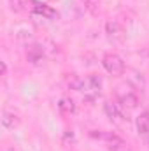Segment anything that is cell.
<instances>
[{
	"instance_id": "cell-4",
	"label": "cell",
	"mask_w": 149,
	"mask_h": 151,
	"mask_svg": "<svg viewBox=\"0 0 149 151\" xmlns=\"http://www.w3.org/2000/svg\"><path fill=\"white\" fill-rule=\"evenodd\" d=\"M100 139L107 144V148L111 151H128V144L114 132H102Z\"/></svg>"
},
{
	"instance_id": "cell-11",
	"label": "cell",
	"mask_w": 149,
	"mask_h": 151,
	"mask_svg": "<svg viewBox=\"0 0 149 151\" xmlns=\"http://www.w3.org/2000/svg\"><path fill=\"white\" fill-rule=\"evenodd\" d=\"M58 109L63 114H72L75 111L74 100H72V99H62V100L58 102Z\"/></svg>"
},
{
	"instance_id": "cell-14",
	"label": "cell",
	"mask_w": 149,
	"mask_h": 151,
	"mask_svg": "<svg viewBox=\"0 0 149 151\" xmlns=\"http://www.w3.org/2000/svg\"><path fill=\"white\" fill-rule=\"evenodd\" d=\"M86 4H88V7H90L93 12H97V5L100 4V0H86Z\"/></svg>"
},
{
	"instance_id": "cell-15",
	"label": "cell",
	"mask_w": 149,
	"mask_h": 151,
	"mask_svg": "<svg viewBox=\"0 0 149 151\" xmlns=\"http://www.w3.org/2000/svg\"><path fill=\"white\" fill-rule=\"evenodd\" d=\"M7 72V65H5V62H2V76H5Z\"/></svg>"
},
{
	"instance_id": "cell-10",
	"label": "cell",
	"mask_w": 149,
	"mask_h": 151,
	"mask_svg": "<svg viewBox=\"0 0 149 151\" xmlns=\"http://www.w3.org/2000/svg\"><path fill=\"white\" fill-rule=\"evenodd\" d=\"M135 125H137V132L140 134V135H149V113H142L139 118H137V121H135Z\"/></svg>"
},
{
	"instance_id": "cell-2",
	"label": "cell",
	"mask_w": 149,
	"mask_h": 151,
	"mask_svg": "<svg viewBox=\"0 0 149 151\" xmlns=\"http://www.w3.org/2000/svg\"><path fill=\"white\" fill-rule=\"evenodd\" d=\"M100 88H102L100 77H97V76H88V77L81 79L77 91H81L88 100H95V99L100 95Z\"/></svg>"
},
{
	"instance_id": "cell-6",
	"label": "cell",
	"mask_w": 149,
	"mask_h": 151,
	"mask_svg": "<svg viewBox=\"0 0 149 151\" xmlns=\"http://www.w3.org/2000/svg\"><path fill=\"white\" fill-rule=\"evenodd\" d=\"M27 60H28L30 63H34V65L40 63V62L44 60V49H42V46H39V44L28 46V47H27Z\"/></svg>"
},
{
	"instance_id": "cell-8",
	"label": "cell",
	"mask_w": 149,
	"mask_h": 151,
	"mask_svg": "<svg viewBox=\"0 0 149 151\" xmlns=\"http://www.w3.org/2000/svg\"><path fill=\"white\" fill-rule=\"evenodd\" d=\"M104 113H105V116H107L109 119H112V121H121V118H123L119 106L114 104V102H105V104H104Z\"/></svg>"
},
{
	"instance_id": "cell-13",
	"label": "cell",
	"mask_w": 149,
	"mask_h": 151,
	"mask_svg": "<svg viewBox=\"0 0 149 151\" xmlns=\"http://www.w3.org/2000/svg\"><path fill=\"white\" fill-rule=\"evenodd\" d=\"M128 79H130V83L135 86V88H144V77L142 74H139V72H135V70H132V76H128Z\"/></svg>"
},
{
	"instance_id": "cell-7",
	"label": "cell",
	"mask_w": 149,
	"mask_h": 151,
	"mask_svg": "<svg viewBox=\"0 0 149 151\" xmlns=\"http://www.w3.org/2000/svg\"><path fill=\"white\" fill-rule=\"evenodd\" d=\"M19 123H21V119H19L18 114L9 113V111H4V113H2V125H4V128L14 130L16 127H19Z\"/></svg>"
},
{
	"instance_id": "cell-1",
	"label": "cell",
	"mask_w": 149,
	"mask_h": 151,
	"mask_svg": "<svg viewBox=\"0 0 149 151\" xmlns=\"http://www.w3.org/2000/svg\"><path fill=\"white\" fill-rule=\"evenodd\" d=\"M116 97H117L121 107L126 109V111H133V109L139 107V97H137V93L132 90V86H128V84L117 86V88H116Z\"/></svg>"
},
{
	"instance_id": "cell-5",
	"label": "cell",
	"mask_w": 149,
	"mask_h": 151,
	"mask_svg": "<svg viewBox=\"0 0 149 151\" xmlns=\"http://www.w3.org/2000/svg\"><path fill=\"white\" fill-rule=\"evenodd\" d=\"M105 34H107V39L111 40L112 44H121L125 40V30L121 28L119 23L116 21H107L105 25Z\"/></svg>"
},
{
	"instance_id": "cell-12",
	"label": "cell",
	"mask_w": 149,
	"mask_h": 151,
	"mask_svg": "<svg viewBox=\"0 0 149 151\" xmlns=\"http://www.w3.org/2000/svg\"><path fill=\"white\" fill-rule=\"evenodd\" d=\"M9 5L14 12H23L28 7V0H9Z\"/></svg>"
},
{
	"instance_id": "cell-3",
	"label": "cell",
	"mask_w": 149,
	"mask_h": 151,
	"mask_svg": "<svg viewBox=\"0 0 149 151\" xmlns=\"http://www.w3.org/2000/svg\"><path fill=\"white\" fill-rule=\"evenodd\" d=\"M102 65H104V69H105L111 76H121L125 72V62H123L117 55H114V53L104 55Z\"/></svg>"
},
{
	"instance_id": "cell-16",
	"label": "cell",
	"mask_w": 149,
	"mask_h": 151,
	"mask_svg": "<svg viewBox=\"0 0 149 151\" xmlns=\"http://www.w3.org/2000/svg\"><path fill=\"white\" fill-rule=\"evenodd\" d=\"M148 144H149V135H148Z\"/></svg>"
},
{
	"instance_id": "cell-9",
	"label": "cell",
	"mask_w": 149,
	"mask_h": 151,
	"mask_svg": "<svg viewBox=\"0 0 149 151\" xmlns=\"http://www.w3.org/2000/svg\"><path fill=\"white\" fill-rule=\"evenodd\" d=\"M34 4V11L40 14V16H44V18H47V19H54L58 14H56V11L54 9H51L49 5H46V4H40V2H32Z\"/></svg>"
}]
</instances>
